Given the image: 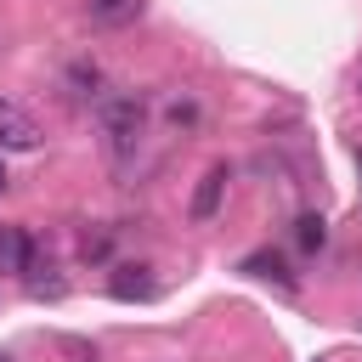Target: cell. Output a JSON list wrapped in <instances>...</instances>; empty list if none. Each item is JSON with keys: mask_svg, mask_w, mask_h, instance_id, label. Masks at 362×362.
I'll return each mask as SVG.
<instances>
[{"mask_svg": "<svg viewBox=\"0 0 362 362\" xmlns=\"http://www.w3.org/2000/svg\"><path fill=\"white\" fill-rule=\"evenodd\" d=\"M96 124H102L107 164L124 170L141 153V136H147V96L141 90H107V96H96Z\"/></svg>", "mask_w": 362, "mask_h": 362, "instance_id": "obj_1", "label": "cell"}, {"mask_svg": "<svg viewBox=\"0 0 362 362\" xmlns=\"http://www.w3.org/2000/svg\"><path fill=\"white\" fill-rule=\"evenodd\" d=\"M45 141V130L34 124V113H23L11 96H0V147L6 153H34Z\"/></svg>", "mask_w": 362, "mask_h": 362, "instance_id": "obj_2", "label": "cell"}, {"mask_svg": "<svg viewBox=\"0 0 362 362\" xmlns=\"http://www.w3.org/2000/svg\"><path fill=\"white\" fill-rule=\"evenodd\" d=\"M0 266H11V272H23V277L34 283V272H40V255H34V238H28V232H17V226H0Z\"/></svg>", "mask_w": 362, "mask_h": 362, "instance_id": "obj_3", "label": "cell"}, {"mask_svg": "<svg viewBox=\"0 0 362 362\" xmlns=\"http://www.w3.org/2000/svg\"><path fill=\"white\" fill-rule=\"evenodd\" d=\"M141 6H147V0H85V17H90L96 28H124V23L141 17Z\"/></svg>", "mask_w": 362, "mask_h": 362, "instance_id": "obj_4", "label": "cell"}, {"mask_svg": "<svg viewBox=\"0 0 362 362\" xmlns=\"http://www.w3.org/2000/svg\"><path fill=\"white\" fill-rule=\"evenodd\" d=\"M221 192H226V164L204 170V181H198V192H192V221H209V215L221 209Z\"/></svg>", "mask_w": 362, "mask_h": 362, "instance_id": "obj_5", "label": "cell"}, {"mask_svg": "<svg viewBox=\"0 0 362 362\" xmlns=\"http://www.w3.org/2000/svg\"><path fill=\"white\" fill-rule=\"evenodd\" d=\"M113 300H153V277H147V266H119V277H113Z\"/></svg>", "mask_w": 362, "mask_h": 362, "instance_id": "obj_6", "label": "cell"}, {"mask_svg": "<svg viewBox=\"0 0 362 362\" xmlns=\"http://www.w3.org/2000/svg\"><path fill=\"white\" fill-rule=\"evenodd\" d=\"M243 272H249V277H277L283 288H294V277L283 272V260H277V255H249V260H243Z\"/></svg>", "mask_w": 362, "mask_h": 362, "instance_id": "obj_7", "label": "cell"}, {"mask_svg": "<svg viewBox=\"0 0 362 362\" xmlns=\"http://www.w3.org/2000/svg\"><path fill=\"white\" fill-rule=\"evenodd\" d=\"M294 238H300V249H322V238H328L322 215H300V221H294Z\"/></svg>", "mask_w": 362, "mask_h": 362, "instance_id": "obj_8", "label": "cell"}, {"mask_svg": "<svg viewBox=\"0 0 362 362\" xmlns=\"http://www.w3.org/2000/svg\"><path fill=\"white\" fill-rule=\"evenodd\" d=\"M0 192H6V170H0Z\"/></svg>", "mask_w": 362, "mask_h": 362, "instance_id": "obj_9", "label": "cell"}, {"mask_svg": "<svg viewBox=\"0 0 362 362\" xmlns=\"http://www.w3.org/2000/svg\"><path fill=\"white\" fill-rule=\"evenodd\" d=\"M356 170H362V147H356Z\"/></svg>", "mask_w": 362, "mask_h": 362, "instance_id": "obj_10", "label": "cell"}, {"mask_svg": "<svg viewBox=\"0 0 362 362\" xmlns=\"http://www.w3.org/2000/svg\"><path fill=\"white\" fill-rule=\"evenodd\" d=\"M0 362H11V356H0Z\"/></svg>", "mask_w": 362, "mask_h": 362, "instance_id": "obj_11", "label": "cell"}]
</instances>
